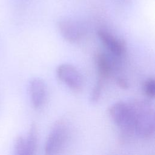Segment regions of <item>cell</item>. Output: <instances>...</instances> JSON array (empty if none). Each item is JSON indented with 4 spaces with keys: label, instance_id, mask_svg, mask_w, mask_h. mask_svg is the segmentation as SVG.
I'll list each match as a JSON object with an SVG mask.
<instances>
[{
    "label": "cell",
    "instance_id": "1",
    "mask_svg": "<svg viewBox=\"0 0 155 155\" xmlns=\"http://www.w3.org/2000/svg\"><path fill=\"white\" fill-rule=\"evenodd\" d=\"M108 113L120 131L121 140H129L135 134V113L132 102H116L110 107Z\"/></svg>",
    "mask_w": 155,
    "mask_h": 155
},
{
    "label": "cell",
    "instance_id": "2",
    "mask_svg": "<svg viewBox=\"0 0 155 155\" xmlns=\"http://www.w3.org/2000/svg\"><path fill=\"white\" fill-rule=\"evenodd\" d=\"M135 113V134L143 139H151L154 133V110L144 101L132 102Z\"/></svg>",
    "mask_w": 155,
    "mask_h": 155
},
{
    "label": "cell",
    "instance_id": "3",
    "mask_svg": "<svg viewBox=\"0 0 155 155\" xmlns=\"http://www.w3.org/2000/svg\"><path fill=\"white\" fill-rule=\"evenodd\" d=\"M68 137V128L62 120L56 122L52 127L45 141V152L47 154L59 153L65 145Z\"/></svg>",
    "mask_w": 155,
    "mask_h": 155
},
{
    "label": "cell",
    "instance_id": "4",
    "mask_svg": "<svg viewBox=\"0 0 155 155\" xmlns=\"http://www.w3.org/2000/svg\"><path fill=\"white\" fill-rule=\"evenodd\" d=\"M58 78L70 88L75 91H80L83 86V78L78 70L73 65L64 64L56 68Z\"/></svg>",
    "mask_w": 155,
    "mask_h": 155
},
{
    "label": "cell",
    "instance_id": "5",
    "mask_svg": "<svg viewBox=\"0 0 155 155\" xmlns=\"http://www.w3.org/2000/svg\"><path fill=\"white\" fill-rule=\"evenodd\" d=\"M58 29L62 36L70 43L79 42L85 35V25L73 19H62L58 22Z\"/></svg>",
    "mask_w": 155,
    "mask_h": 155
},
{
    "label": "cell",
    "instance_id": "6",
    "mask_svg": "<svg viewBox=\"0 0 155 155\" xmlns=\"http://www.w3.org/2000/svg\"><path fill=\"white\" fill-rule=\"evenodd\" d=\"M97 36L103 45L113 55L120 57L125 53L127 47L124 40L103 29L97 31Z\"/></svg>",
    "mask_w": 155,
    "mask_h": 155
},
{
    "label": "cell",
    "instance_id": "7",
    "mask_svg": "<svg viewBox=\"0 0 155 155\" xmlns=\"http://www.w3.org/2000/svg\"><path fill=\"white\" fill-rule=\"evenodd\" d=\"M28 89L33 107L36 109L41 108L44 104L47 98L45 83L42 79L33 78L30 81Z\"/></svg>",
    "mask_w": 155,
    "mask_h": 155
},
{
    "label": "cell",
    "instance_id": "8",
    "mask_svg": "<svg viewBox=\"0 0 155 155\" xmlns=\"http://www.w3.org/2000/svg\"><path fill=\"white\" fill-rule=\"evenodd\" d=\"M95 64L99 79L105 81L108 78L113 69L114 63L111 58L104 52H97L94 56Z\"/></svg>",
    "mask_w": 155,
    "mask_h": 155
},
{
    "label": "cell",
    "instance_id": "9",
    "mask_svg": "<svg viewBox=\"0 0 155 155\" xmlns=\"http://www.w3.org/2000/svg\"><path fill=\"white\" fill-rule=\"evenodd\" d=\"M37 125L35 123H32L29 129L25 140V155L35 154L38 148V138Z\"/></svg>",
    "mask_w": 155,
    "mask_h": 155
},
{
    "label": "cell",
    "instance_id": "10",
    "mask_svg": "<svg viewBox=\"0 0 155 155\" xmlns=\"http://www.w3.org/2000/svg\"><path fill=\"white\" fill-rule=\"evenodd\" d=\"M143 90L146 96L154 99L155 96V81L154 78H149L143 83Z\"/></svg>",
    "mask_w": 155,
    "mask_h": 155
},
{
    "label": "cell",
    "instance_id": "11",
    "mask_svg": "<svg viewBox=\"0 0 155 155\" xmlns=\"http://www.w3.org/2000/svg\"><path fill=\"white\" fill-rule=\"evenodd\" d=\"M15 154L17 155H25V140L22 136H18L14 143Z\"/></svg>",
    "mask_w": 155,
    "mask_h": 155
},
{
    "label": "cell",
    "instance_id": "12",
    "mask_svg": "<svg viewBox=\"0 0 155 155\" xmlns=\"http://www.w3.org/2000/svg\"><path fill=\"white\" fill-rule=\"evenodd\" d=\"M103 85H104V81L99 79V80L94 86L91 94L90 100L92 102L95 103L99 101L101 97Z\"/></svg>",
    "mask_w": 155,
    "mask_h": 155
},
{
    "label": "cell",
    "instance_id": "13",
    "mask_svg": "<svg viewBox=\"0 0 155 155\" xmlns=\"http://www.w3.org/2000/svg\"><path fill=\"white\" fill-rule=\"evenodd\" d=\"M117 84L122 89H127L130 87L128 81L122 77H119L117 79Z\"/></svg>",
    "mask_w": 155,
    "mask_h": 155
},
{
    "label": "cell",
    "instance_id": "14",
    "mask_svg": "<svg viewBox=\"0 0 155 155\" xmlns=\"http://www.w3.org/2000/svg\"><path fill=\"white\" fill-rule=\"evenodd\" d=\"M119 1H122V2H128V1H129L130 0H119Z\"/></svg>",
    "mask_w": 155,
    "mask_h": 155
}]
</instances>
